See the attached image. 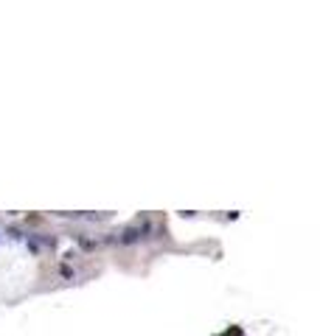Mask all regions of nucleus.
<instances>
[{"mask_svg": "<svg viewBox=\"0 0 320 336\" xmlns=\"http://www.w3.org/2000/svg\"><path fill=\"white\" fill-rule=\"evenodd\" d=\"M141 233H144L141 227H127V230L121 233V244H135L141 238Z\"/></svg>", "mask_w": 320, "mask_h": 336, "instance_id": "obj_1", "label": "nucleus"}, {"mask_svg": "<svg viewBox=\"0 0 320 336\" xmlns=\"http://www.w3.org/2000/svg\"><path fill=\"white\" fill-rule=\"evenodd\" d=\"M79 244H82V247H87V249L96 247V241H90V238H79Z\"/></svg>", "mask_w": 320, "mask_h": 336, "instance_id": "obj_2", "label": "nucleus"}]
</instances>
